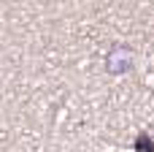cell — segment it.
Instances as JSON below:
<instances>
[{
	"label": "cell",
	"instance_id": "6da1fadb",
	"mask_svg": "<svg viewBox=\"0 0 154 152\" xmlns=\"http://www.w3.org/2000/svg\"><path fill=\"white\" fill-rule=\"evenodd\" d=\"M133 63H135V52H133V46H127V44H114V46L108 49V54H106V71H108L111 76H125V73H130V71H133Z\"/></svg>",
	"mask_w": 154,
	"mask_h": 152
},
{
	"label": "cell",
	"instance_id": "7a4b0ae2",
	"mask_svg": "<svg viewBox=\"0 0 154 152\" xmlns=\"http://www.w3.org/2000/svg\"><path fill=\"white\" fill-rule=\"evenodd\" d=\"M135 152H154V139L152 136H146V133H141L138 139H135Z\"/></svg>",
	"mask_w": 154,
	"mask_h": 152
}]
</instances>
